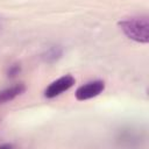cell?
<instances>
[{
	"instance_id": "6da1fadb",
	"label": "cell",
	"mask_w": 149,
	"mask_h": 149,
	"mask_svg": "<svg viewBox=\"0 0 149 149\" xmlns=\"http://www.w3.org/2000/svg\"><path fill=\"white\" fill-rule=\"evenodd\" d=\"M122 33L132 41L141 44L149 42V20L147 15H136L118 22Z\"/></svg>"
},
{
	"instance_id": "7a4b0ae2",
	"label": "cell",
	"mask_w": 149,
	"mask_h": 149,
	"mask_svg": "<svg viewBox=\"0 0 149 149\" xmlns=\"http://www.w3.org/2000/svg\"><path fill=\"white\" fill-rule=\"evenodd\" d=\"M76 83V79L71 74H65L59 78H57L56 80L51 81L47 88L44 90V97L48 99H52L58 97L59 94H62L63 92L70 90Z\"/></svg>"
},
{
	"instance_id": "3957f363",
	"label": "cell",
	"mask_w": 149,
	"mask_h": 149,
	"mask_svg": "<svg viewBox=\"0 0 149 149\" xmlns=\"http://www.w3.org/2000/svg\"><path fill=\"white\" fill-rule=\"evenodd\" d=\"M105 90V81L100 80V79H95L92 81H88L81 86H79L76 92V99L79 101H84V100H88L92 99L97 95H99L100 93H102V91Z\"/></svg>"
},
{
	"instance_id": "277c9868",
	"label": "cell",
	"mask_w": 149,
	"mask_h": 149,
	"mask_svg": "<svg viewBox=\"0 0 149 149\" xmlns=\"http://www.w3.org/2000/svg\"><path fill=\"white\" fill-rule=\"evenodd\" d=\"M24 92H26V85L23 83H19L9 87H6L3 90H0V105L14 100Z\"/></svg>"
},
{
	"instance_id": "5b68a950",
	"label": "cell",
	"mask_w": 149,
	"mask_h": 149,
	"mask_svg": "<svg viewBox=\"0 0 149 149\" xmlns=\"http://www.w3.org/2000/svg\"><path fill=\"white\" fill-rule=\"evenodd\" d=\"M63 48L62 45H58V44H54V45H50L42 55H41V58L44 63H48V64H54L55 62H57L58 59L62 58L63 56Z\"/></svg>"
},
{
	"instance_id": "8992f818",
	"label": "cell",
	"mask_w": 149,
	"mask_h": 149,
	"mask_svg": "<svg viewBox=\"0 0 149 149\" xmlns=\"http://www.w3.org/2000/svg\"><path fill=\"white\" fill-rule=\"evenodd\" d=\"M20 72H21V65H20L19 63H14V64L9 65V68L7 69V77L14 78V77H16Z\"/></svg>"
},
{
	"instance_id": "52a82bcc",
	"label": "cell",
	"mask_w": 149,
	"mask_h": 149,
	"mask_svg": "<svg viewBox=\"0 0 149 149\" xmlns=\"http://www.w3.org/2000/svg\"><path fill=\"white\" fill-rule=\"evenodd\" d=\"M12 144H0V148H12Z\"/></svg>"
},
{
	"instance_id": "ba28073f",
	"label": "cell",
	"mask_w": 149,
	"mask_h": 149,
	"mask_svg": "<svg viewBox=\"0 0 149 149\" xmlns=\"http://www.w3.org/2000/svg\"><path fill=\"white\" fill-rule=\"evenodd\" d=\"M1 29H2V22H1V20H0V31H1Z\"/></svg>"
}]
</instances>
